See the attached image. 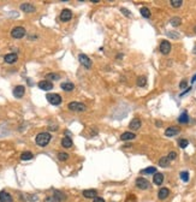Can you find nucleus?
<instances>
[{
	"label": "nucleus",
	"instance_id": "a878e982",
	"mask_svg": "<svg viewBox=\"0 0 196 202\" xmlns=\"http://www.w3.org/2000/svg\"><path fill=\"white\" fill-rule=\"evenodd\" d=\"M146 84H147V78L144 76H140L137 78V85L138 87H144Z\"/></svg>",
	"mask_w": 196,
	"mask_h": 202
},
{
	"label": "nucleus",
	"instance_id": "f8f14e48",
	"mask_svg": "<svg viewBox=\"0 0 196 202\" xmlns=\"http://www.w3.org/2000/svg\"><path fill=\"white\" fill-rule=\"evenodd\" d=\"M178 134H179V128H177V126H170L165 130V135L167 137H172V136H176Z\"/></svg>",
	"mask_w": 196,
	"mask_h": 202
},
{
	"label": "nucleus",
	"instance_id": "5701e85b",
	"mask_svg": "<svg viewBox=\"0 0 196 202\" xmlns=\"http://www.w3.org/2000/svg\"><path fill=\"white\" fill-rule=\"evenodd\" d=\"M33 158H34V155H33V153H30V152H24V153H22V155H21V159L24 160V161L31 160Z\"/></svg>",
	"mask_w": 196,
	"mask_h": 202
},
{
	"label": "nucleus",
	"instance_id": "f257e3e1",
	"mask_svg": "<svg viewBox=\"0 0 196 202\" xmlns=\"http://www.w3.org/2000/svg\"><path fill=\"white\" fill-rule=\"evenodd\" d=\"M51 134H48V132H40L37 136H36V138H35V141H36V144L37 146H40V147H46L48 143H49V141H51Z\"/></svg>",
	"mask_w": 196,
	"mask_h": 202
},
{
	"label": "nucleus",
	"instance_id": "39448f33",
	"mask_svg": "<svg viewBox=\"0 0 196 202\" xmlns=\"http://www.w3.org/2000/svg\"><path fill=\"white\" fill-rule=\"evenodd\" d=\"M25 35V29L23 27H16L11 30V36L13 39H22Z\"/></svg>",
	"mask_w": 196,
	"mask_h": 202
},
{
	"label": "nucleus",
	"instance_id": "7c9ffc66",
	"mask_svg": "<svg viewBox=\"0 0 196 202\" xmlns=\"http://www.w3.org/2000/svg\"><path fill=\"white\" fill-rule=\"evenodd\" d=\"M178 144H179V147H180V148H185V147L189 144V141H188V140H185V138H180V140L178 141Z\"/></svg>",
	"mask_w": 196,
	"mask_h": 202
},
{
	"label": "nucleus",
	"instance_id": "0eeeda50",
	"mask_svg": "<svg viewBox=\"0 0 196 202\" xmlns=\"http://www.w3.org/2000/svg\"><path fill=\"white\" fill-rule=\"evenodd\" d=\"M78 60H79V63H81L84 67H87V69H90V67H91V60H90L85 54H79V55H78Z\"/></svg>",
	"mask_w": 196,
	"mask_h": 202
},
{
	"label": "nucleus",
	"instance_id": "f704fd0d",
	"mask_svg": "<svg viewBox=\"0 0 196 202\" xmlns=\"http://www.w3.org/2000/svg\"><path fill=\"white\" fill-rule=\"evenodd\" d=\"M167 158L170 159V161H171V160H174V159L177 158V153H176V152H170V154L167 155Z\"/></svg>",
	"mask_w": 196,
	"mask_h": 202
},
{
	"label": "nucleus",
	"instance_id": "dca6fc26",
	"mask_svg": "<svg viewBox=\"0 0 196 202\" xmlns=\"http://www.w3.org/2000/svg\"><path fill=\"white\" fill-rule=\"evenodd\" d=\"M83 196H84L85 198H95V197L97 196V192H96V190H94V189L84 190V191H83Z\"/></svg>",
	"mask_w": 196,
	"mask_h": 202
},
{
	"label": "nucleus",
	"instance_id": "c9c22d12",
	"mask_svg": "<svg viewBox=\"0 0 196 202\" xmlns=\"http://www.w3.org/2000/svg\"><path fill=\"white\" fill-rule=\"evenodd\" d=\"M186 85H188L186 81H182L180 84H179V88H180V89H184V88H186Z\"/></svg>",
	"mask_w": 196,
	"mask_h": 202
},
{
	"label": "nucleus",
	"instance_id": "79ce46f5",
	"mask_svg": "<svg viewBox=\"0 0 196 202\" xmlns=\"http://www.w3.org/2000/svg\"><path fill=\"white\" fill-rule=\"evenodd\" d=\"M194 31H195V33H196V27H195V28H194Z\"/></svg>",
	"mask_w": 196,
	"mask_h": 202
},
{
	"label": "nucleus",
	"instance_id": "ddd939ff",
	"mask_svg": "<svg viewBox=\"0 0 196 202\" xmlns=\"http://www.w3.org/2000/svg\"><path fill=\"white\" fill-rule=\"evenodd\" d=\"M17 59H18V57H17L16 53H9V54H6V55L4 57V60H5V63H7V64H13V63L17 61Z\"/></svg>",
	"mask_w": 196,
	"mask_h": 202
},
{
	"label": "nucleus",
	"instance_id": "7ed1b4c3",
	"mask_svg": "<svg viewBox=\"0 0 196 202\" xmlns=\"http://www.w3.org/2000/svg\"><path fill=\"white\" fill-rule=\"evenodd\" d=\"M67 107L70 111H73V112H84L87 110V106L82 102H70Z\"/></svg>",
	"mask_w": 196,
	"mask_h": 202
},
{
	"label": "nucleus",
	"instance_id": "473e14b6",
	"mask_svg": "<svg viewBox=\"0 0 196 202\" xmlns=\"http://www.w3.org/2000/svg\"><path fill=\"white\" fill-rule=\"evenodd\" d=\"M180 178H182L183 182H188V180H189V173H188L186 171L182 172V173H180Z\"/></svg>",
	"mask_w": 196,
	"mask_h": 202
},
{
	"label": "nucleus",
	"instance_id": "ea45409f",
	"mask_svg": "<svg viewBox=\"0 0 196 202\" xmlns=\"http://www.w3.org/2000/svg\"><path fill=\"white\" fill-rule=\"evenodd\" d=\"M195 81H196V75H195V76H194V77H192V78H191V83H194V82H195Z\"/></svg>",
	"mask_w": 196,
	"mask_h": 202
},
{
	"label": "nucleus",
	"instance_id": "423d86ee",
	"mask_svg": "<svg viewBox=\"0 0 196 202\" xmlns=\"http://www.w3.org/2000/svg\"><path fill=\"white\" fill-rule=\"evenodd\" d=\"M160 52H161L162 54H165V55L171 52V43H170L167 40L161 41V43H160Z\"/></svg>",
	"mask_w": 196,
	"mask_h": 202
},
{
	"label": "nucleus",
	"instance_id": "aec40b11",
	"mask_svg": "<svg viewBox=\"0 0 196 202\" xmlns=\"http://www.w3.org/2000/svg\"><path fill=\"white\" fill-rule=\"evenodd\" d=\"M60 87H61V89L65 90V91H71V90H73V88H75V85H73L71 82H64V83L60 84Z\"/></svg>",
	"mask_w": 196,
	"mask_h": 202
},
{
	"label": "nucleus",
	"instance_id": "6e6552de",
	"mask_svg": "<svg viewBox=\"0 0 196 202\" xmlns=\"http://www.w3.org/2000/svg\"><path fill=\"white\" fill-rule=\"evenodd\" d=\"M71 18H72V12H71V10L64 9V10L61 11V13H60V19H61L63 22H69Z\"/></svg>",
	"mask_w": 196,
	"mask_h": 202
},
{
	"label": "nucleus",
	"instance_id": "9b49d317",
	"mask_svg": "<svg viewBox=\"0 0 196 202\" xmlns=\"http://www.w3.org/2000/svg\"><path fill=\"white\" fill-rule=\"evenodd\" d=\"M39 88L42 89V90H51V89H53V83L49 82V81H47V79L40 81L39 82Z\"/></svg>",
	"mask_w": 196,
	"mask_h": 202
},
{
	"label": "nucleus",
	"instance_id": "4be33fe9",
	"mask_svg": "<svg viewBox=\"0 0 196 202\" xmlns=\"http://www.w3.org/2000/svg\"><path fill=\"white\" fill-rule=\"evenodd\" d=\"M178 122H179V123H182V124H186V123L189 122L188 113H186V112H183V113L179 116V118H178Z\"/></svg>",
	"mask_w": 196,
	"mask_h": 202
},
{
	"label": "nucleus",
	"instance_id": "1a4fd4ad",
	"mask_svg": "<svg viewBox=\"0 0 196 202\" xmlns=\"http://www.w3.org/2000/svg\"><path fill=\"white\" fill-rule=\"evenodd\" d=\"M0 202H13V198L7 191L1 190L0 191Z\"/></svg>",
	"mask_w": 196,
	"mask_h": 202
},
{
	"label": "nucleus",
	"instance_id": "bb28decb",
	"mask_svg": "<svg viewBox=\"0 0 196 202\" xmlns=\"http://www.w3.org/2000/svg\"><path fill=\"white\" fill-rule=\"evenodd\" d=\"M141 173H143V174H150V173H154V174H155V173H156V168L153 167V166H152V167H147L146 170H142Z\"/></svg>",
	"mask_w": 196,
	"mask_h": 202
},
{
	"label": "nucleus",
	"instance_id": "a19ab883",
	"mask_svg": "<svg viewBox=\"0 0 196 202\" xmlns=\"http://www.w3.org/2000/svg\"><path fill=\"white\" fill-rule=\"evenodd\" d=\"M194 53L196 54V46H195V48H194Z\"/></svg>",
	"mask_w": 196,
	"mask_h": 202
},
{
	"label": "nucleus",
	"instance_id": "393cba45",
	"mask_svg": "<svg viewBox=\"0 0 196 202\" xmlns=\"http://www.w3.org/2000/svg\"><path fill=\"white\" fill-rule=\"evenodd\" d=\"M140 12H141V15H142L144 18H149V17H150V11H149V9H147V7H141Z\"/></svg>",
	"mask_w": 196,
	"mask_h": 202
},
{
	"label": "nucleus",
	"instance_id": "c756f323",
	"mask_svg": "<svg viewBox=\"0 0 196 202\" xmlns=\"http://www.w3.org/2000/svg\"><path fill=\"white\" fill-rule=\"evenodd\" d=\"M182 4H183V3H182V0H171V6L174 7V9L180 7Z\"/></svg>",
	"mask_w": 196,
	"mask_h": 202
},
{
	"label": "nucleus",
	"instance_id": "4c0bfd02",
	"mask_svg": "<svg viewBox=\"0 0 196 202\" xmlns=\"http://www.w3.org/2000/svg\"><path fill=\"white\" fill-rule=\"evenodd\" d=\"M174 34H177V33H168V36L174 37V39H178V35H174Z\"/></svg>",
	"mask_w": 196,
	"mask_h": 202
},
{
	"label": "nucleus",
	"instance_id": "e433bc0d",
	"mask_svg": "<svg viewBox=\"0 0 196 202\" xmlns=\"http://www.w3.org/2000/svg\"><path fill=\"white\" fill-rule=\"evenodd\" d=\"M94 202H105V200H104L102 197H100V196H96V197L94 198Z\"/></svg>",
	"mask_w": 196,
	"mask_h": 202
},
{
	"label": "nucleus",
	"instance_id": "72a5a7b5",
	"mask_svg": "<svg viewBox=\"0 0 196 202\" xmlns=\"http://www.w3.org/2000/svg\"><path fill=\"white\" fill-rule=\"evenodd\" d=\"M47 78H48V79H59L60 76L57 75V73H48V75H47Z\"/></svg>",
	"mask_w": 196,
	"mask_h": 202
},
{
	"label": "nucleus",
	"instance_id": "2eb2a0df",
	"mask_svg": "<svg viewBox=\"0 0 196 202\" xmlns=\"http://www.w3.org/2000/svg\"><path fill=\"white\" fill-rule=\"evenodd\" d=\"M129 128H130L131 130H137V129H140V128H141V120H140L138 118L132 119V120L130 122V124H129Z\"/></svg>",
	"mask_w": 196,
	"mask_h": 202
},
{
	"label": "nucleus",
	"instance_id": "a211bd4d",
	"mask_svg": "<svg viewBox=\"0 0 196 202\" xmlns=\"http://www.w3.org/2000/svg\"><path fill=\"white\" fill-rule=\"evenodd\" d=\"M168 194H170V190H168L167 188H161V189L159 190V192H158V197H159L160 200H165V198L168 196Z\"/></svg>",
	"mask_w": 196,
	"mask_h": 202
},
{
	"label": "nucleus",
	"instance_id": "6ab92c4d",
	"mask_svg": "<svg viewBox=\"0 0 196 202\" xmlns=\"http://www.w3.org/2000/svg\"><path fill=\"white\" fill-rule=\"evenodd\" d=\"M135 137H136V135H135L134 132H124V134H122L120 140H122V141H131V140H134Z\"/></svg>",
	"mask_w": 196,
	"mask_h": 202
},
{
	"label": "nucleus",
	"instance_id": "b1692460",
	"mask_svg": "<svg viewBox=\"0 0 196 202\" xmlns=\"http://www.w3.org/2000/svg\"><path fill=\"white\" fill-rule=\"evenodd\" d=\"M159 165H160L161 167H167V166L170 165V159H168L167 156L161 158V159L159 160Z\"/></svg>",
	"mask_w": 196,
	"mask_h": 202
},
{
	"label": "nucleus",
	"instance_id": "9d476101",
	"mask_svg": "<svg viewBox=\"0 0 196 202\" xmlns=\"http://www.w3.org/2000/svg\"><path fill=\"white\" fill-rule=\"evenodd\" d=\"M24 93H25V88H24L23 85H17V87H15V89H13V96L17 97V99L23 97Z\"/></svg>",
	"mask_w": 196,
	"mask_h": 202
},
{
	"label": "nucleus",
	"instance_id": "cd10ccee",
	"mask_svg": "<svg viewBox=\"0 0 196 202\" xmlns=\"http://www.w3.org/2000/svg\"><path fill=\"white\" fill-rule=\"evenodd\" d=\"M170 23H171V25H173V27H178V25H180L182 19H180L179 17H173V18L170 21Z\"/></svg>",
	"mask_w": 196,
	"mask_h": 202
},
{
	"label": "nucleus",
	"instance_id": "c85d7f7f",
	"mask_svg": "<svg viewBox=\"0 0 196 202\" xmlns=\"http://www.w3.org/2000/svg\"><path fill=\"white\" fill-rule=\"evenodd\" d=\"M45 202H60V198L57 195H54V196H47L45 198Z\"/></svg>",
	"mask_w": 196,
	"mask_h": 202
},
{
	"label": "nucleus",
	"instance_id": "20e7f679",
	"mask_svg": "<svg viewBox=\"0 0 196 202\" xmlns=\"http://www.w3.org/2000/svg\"><path fill=\"white\" fill-rule=\"evenodd\" d=\"M135 184H136V186H137L138 189H141V190H147V189L150 188V183H149L146 178H142V177L137 178L136 182H135Z\"/></svg>",
	"mask_w": 196,
	"mask_h": 202
},
{
	"label": "nucleus",
	"instance_id": "f03ea898",
	"mask_svg": "<svg viewBox=\"0 0 196 202\" xmlns=\"http://www.w3.org/2000/svg\"><path fill=\"white\" fill-rule=\"evenodd\" d=\"M46 99H47V101L49 104H52V105H60L61 104V96L60 95H58V94H54V93H49V94H47L46 95Z\"/></svg>",
	"mask_w": 196,
	"mask_h": 202
},
{
	"label": "nucleus",
	"instance_id": "2f4dec72",
	"mask_svg": "<svg viewBox=\"0 0 196 202\" xmlns=\"http://www.w3.org/2000/svg\"><path fill=\"white\" fill-rule=\"evenodd\" d=\"M58 159H59L60 161H66V160L69 159V154H67V153H59V154H58Z\"/></svg>",
	"mask_w": 196,
	"mask_h": 202
},
{
	"label": "nucleus",
	"instance_id": "4468645a",
	"mask_svg": "<svg viewBox=\"0 0 196 202\" xmlns=\"http://www.w3.org/2000/svg\"><path fill=\"white\" fill-rule=\"evenodd\" d=\"M21 10H22L23 12L29 13V12H34V11H35V6L31 5V4H29V3H24V4L21 5Z\"/></svg>",
	"mask_w": 196,
	"mask_h": 202
},
{
	"label": "nucleus",
	"instance_id": "58836bf2",
	"mask_svg": "<svg viewBox=\"0 0 196 202\" xmlns=\"http://www.w3.org/2000/svg\"><path fill=\"white\" fill-rule=\"evenodd\" d=\"M190 90H191V88H186V89H185V91H183V93L180 94V96H183V95H185V94H186V93H189Z\"/></svg>",
	"mask_w": 196,
	"mask_h": 202
},
{
	"label": "nucleus",
	"instance_id": "f3484780",
	"mask_svg": "<svg viewBox=\"0 0 196 202\" xmlns=\"http://www.w3.org/2000/svg\"><path fill=\"white\" fill-rule=\"evenodd\" d=\"M153 182H154V184H156V185H161L162 184V182H164V174L162 173H155L154 174V178H153Z\"/></svg>",
	"mask_w": 196,
	"mask_h": 202
},
{
	"label": "nucleus",
	"instance_id": "412c9836",
	"mask_svg": "<svg viewBox=\"0 0 196 202\" xmlns=\"http://www.w3.org/2000/svg\"><path fill=\"white\" fill-rule=\"evenodd\" d=\"M61 146H63L64 148H70V147L72 146V140H71L70 137H64V138L61 140Z\"/></svg>",
	"mask_w": 196,
	"mask_h": 202
}]
</instances>
